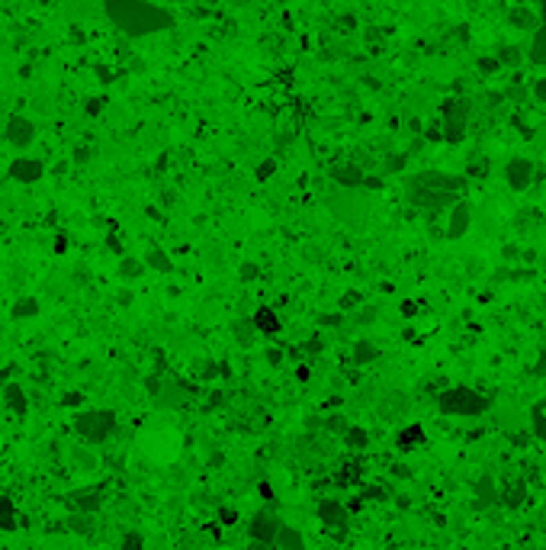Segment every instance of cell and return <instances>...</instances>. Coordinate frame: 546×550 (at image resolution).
<instances>
[{
	"label": "cell",
	"mask_w": 546,
	"mask_h": 550,
	"mask_svg": "<svg viewBox=\"0 0 546 550\" xmlns=\"http://www.w3.org/2000/svg\"><path fill=\"white\" fill-rule=\"evenodd\" d=\"M103 13L126 36H155L174 26V13L151 0H103Z\"/></svg>",
	"instance_id": "cell-1"
},
{
	"label": "cell",
	"mask_w": 546,
	"mask_h": 550,
	"mask_svg": "<svg viewBox=\"0 0 546 550\" xmlns=\"http://www.w3.org/2000/svg\"><path fill=\"white\" fill-rule=\"evenodd\" d=\"M437 409L444 415H463V419H476L489 409V396H482L472 386H450L437 396Z\"/></svg>",
	"instance_id": "cell-2"
},
{
	"label": "cell",
	"mask_w": 546,
	"mask_h": 550,
	"mask_svg": "<svg viewBox=\"0 0 546 550\" xmlns=\"http://www.w3.org/2000/svg\"><path fill=\"white\" fill-rule=\"evenodd\" d=\"M331 209H334V216H338L344 225H351V229H363L367 219H370V203L360 196L357 187H344L338 196H331Z\"/></svg>",
	"instance_id": "cell-3"
},
{
	"label": "cell",
	"mask_w": 546,
	"mask_h": 550,
	"mask_svg": "<svg viewBox=\"0 0 546 550\" xmlns=\"http://www.w3.org/2000/svg\"><path fill=\"white\" fill-rule=\"evenodd\" d=\"M75 431L90 444H103L116 431V412L113 409H87L75 419Z\"/></svg>",
	"instance_id": "cell-4"
},
{
	"label": "cell",
	"mask_w": 546,
	"mask_h": 550,
	"mask_svg": "<svg viewBox=\"0 0 546 550\" xmlns=\"http://www.w3.org/2000/svg\"><path fill=\"white\" fill-rule=\"evenodd\" d=\"M469 126V103L466 100H447L444 103V139L460 142Z\"/></svg>",
	"instance_id": "cell-5"
},
{
	"label": "cell",
	"mask_w": 546,
	"mask_h": 550,
	"mask_svg": "<svg viewBox=\"0 0 546 550\" xmlns=\"http://www.w3.org/2000/svg\"><path fill=\"white\" fill-rule=\"evenodd\" d=\"M280 531V518L267 509H260L248 524V534H251V547H273V538Z\"/></svg>",
	"instance_id": "cell-6"
},
{
	"label": "cell",
	"mask_w": 546,
	"mask_h": 550,
	"mask_svg": "<svg viewBox=\"0 0 546 550\" xmlns=\"http://www.w3.org/2000/svg\"><path fill=\"white\" fill-rule=\"evenodd\" d=\"M408 187H427V190H444V193H460L466 187V178L456 174H440V171H425L408 180Z\"/></svg>",
	"instance_id": "cell-7"
},
{
	"label": "cell",
	"mask_w": 546,
	"mask_h": 550,
	"mask_svg": "<svg viewBox=\"0 0 546 550\" xmlns=\"http://www.w3.org/2000/svg\"><path fill=\"white\" fill-rule=\"evenodd\" d=\"M505 180H508V187L511 190H527L530 187V180H534V161L530 158H511L508 164H505Z\"/></svg>",
	"instance_id": "cell-8"
},
{
	"label": "cell",
	"mask_w": 546,
	"mask_h": 550,
	"mask_svg": "<svg viewBox=\"0 0 546 550\" xmlns=\"http://www.w3.org/2000/svg\"><path fill=\"white\" fill-rule=\"evenodd\" d=\"M3 135H7L10 145H17V149H29V145H32V139H36V126H32L26 116H13V120L7 122Z\"/></svg>",
	"instance_id": "cell-9"
},
{
	"label": "cell",
	"mask_w": 546,
	"mask_h": 550,
	"mask_svg": "<svg viewBox=\"0 0 546 550\" xmlns=\"http://www.w3.org/2000/svg\"><path fill=\"white\" fill-rule=\"evenodd\" d=\"M318 522H322L324 528H347L351 515H347V509H344L338 499H322V502H318Z\"/></svg>",
	"instance_id": "cell-10"
},
{
	"label": "cell",
	"mask_w": 546,
	"mask_h": 550,
	"mask_svg": "<svg viewBox=\"0 0 546 550\" xmlns=\"http://www.w3.org/2000/svg\"><path fill=\"white\" fill-rule=\"evenodd\" d=\"M472 225V206L454 203L450 206V222H447V238H463Z\"/></svg>",
	"instance_id": "cell-11"
},
{
	"label": "cell",
	"mask_w": 546,
	"mask_h": 550,
	"mask_svg": "<svg viewBox=\"0 0 546 550\" xmlns=\"http://www.w3.org/2000/svg\"><path fill=\"white\" fill-rule=\"evenodd\" d=\"M42 174H46V168L39 158H17L10 164V178L19 180V184H36Z\"/></svg>",
	"instance_id": "cell-12"
},
{
	"label": "cell",
	"mask_w": 546,
	"mask_h": 550,
	"mask_svg": "<svg viewBox=\"0 0 546 550\" xmlns=\"http://www.w3.org/2000/svg\"><path fill=\"white\" fill-rule=\"evenodd\" d=\"M100 495L103 493L97 489V486H87V489H75V493H71V502H75L81 512L93 515V512H100V505H103Z\"/></svg>",
	"instance_id": "cell-13"
},
{
	"label": "cell",
	"mask_w": 546,
	"mask_h": 550,
	"mask_svg": "<svg viewBox=\"0 0 546 550\" xmlns=\"http://www.w3.org/2000/svg\"><path fill=\"white\" fill-rule=\"evenodd\" d=\"M273 547H286V550H302L306 547V538L293 528V524H283L280 522V531L277 538H273Z\"/></svg>",
	"instance_id": "cell-14"
},
{
	"label": "cell",
	"mask_w": 546,
	"mask_h": 550,
	"mask_svg": "<svg viewBox=\"0 0 546 550\" xmlns=\"http://www.w3.org/2000/svg\"><path fill=\"white\" fill-rule=\"evenodd\" d=\"M331 178L338 180L341 187H367V174H363L360 168H353V164H341V168H334Z\"/></svg>",
	"instance_id": "cell-15"
},
{
	"label": "cell",
	"mask_w": 546,
	"mask_h": 550,
	"mask_svg": "<svg viewBox=\"0 0 546 550\" xmlns=\"http://www.w3.org/2000/svg\"><path fill=\"white\" fill-rule=\"evenodd\" d=\"M251 322H254V328H257V332H264V335H277V332H280L277 312H273V309H267V306H260L257 312H254V319H251Z\"/></svg>",
	"instance_id": "cell-16"
},
{
	"label": "cell",
	"mask_w": 546,
	"mask_h": 550,
	"mask_svg": "<svg viewBox=\"0 0 546 550\" xmlns=\"http://www.w3.org/2000/svg\"><path fill=\"white\" fill-rule=\"evenodd\" d=\"M527 55H530V61H534V65H546V23L534 29L530 46H527Z\"/></svg>",
	"instance_id": "cell-17"
},
{
	"label": "cell",
	"mask_w": 546,
	"mask_h": 550,
	"mask_svg": "<svg viewBox=\"0 0 546 550\" xmlns=\"http://www.w3.org/2000/svg\"><path fill=\"white\" fill-rule=\"evenodd\" d=\"M3 402H7L17 415H26L29 412V399L23 396V390H19L17 383H7V386H3Z\"/></svg>",
	"instance_id": "cell-18"
},
{
	"label": "cell",
	"mask_w": 546,
	"mask_h": 550,
	"mask_svg": "<svg viewBox=\"0 0 546 550\" xmlns=\"http://www.w3.org/2000/svg\"><path fill=\"white\" fill-rule=\"evenodd\" d=\"M530 428H534L537 441L546 444V396L540 402H534V409H530Z\"/></svg>",
	"instance_id": "cell-19"
},
{
	"label": "cell",
	"mask_w": 546,
	"mask_h": 550,
	"mask_svg": "<svg viewBox=\"0 0 546 550\" xmlns=\"http://www.w3.org/2000/svg\"><path fill=\"white\" fill-rule=\"evenodd\" d=\"M36 316H39V303L32 296L17 299V306L10 309V319H17V322H26V319H36Z\"/></svg>",
	"instance_id": "cell-20"
},
{
	"label": "cell",
	"mask_w": 546,
	"mask_h": 550,
	"mask_svg": "<svg viewBox=\"0 0 546 550\" xmlns=\"http://www.w3.org/2000/svg\"><path fill=\"white\" fill-rule=\"evenodd\" d=\"M421 441H425V428H421V425H408V428L398 435V448L411 451V448H418Z\"/></svg>",
	"instance_id": "cell-21"
},
{
	"label": "cell",
	"mask_w": 546,
	"mask_h": 550,
	"mask_svg": "<svg viewBox=\"0 0 546 550\" xmlns=\"http://www.w3.org/2000/svg\"><path fill=\"white\" fill-rule=\"evenodd\" d=\"M17 528V509L7 495H0V531H13Z\"/></svg>",
	"instance_id": "cell-22"
},
{
	"label": "cell",
	"mask_w": 546,
	"mask_h": 550,
	"mask_svg": "<svg viewBox=\"0 0 546 550\" xmlns=\"http://www.w3.org/2000/svg\"><path fill=\"white\" fill-rule=\"evenodd\" d=\"M145 267H155V271H161V274L174 271V264H170V258H167L164 252H157V248H151V252L145 254Z\"/></svg>",
	"instance_id": "cell-23"
},
{
	"label": "cell",
	"mask_w": 546,
	"mask_h": 550,
	"mask_svg": "<svg viewBox=\"0 0 546 550\" xmlns=\"http://www.w3.org/2000/svg\"><path fill=\"white\" fill-rule=\"evenodd\" d=\"M376 357H380V348L373 345V341H360V345L353 348V361H357V364H370Z\"/></svg>",
	"instance_id": "cell-24"
},
{
	"label": "cell",
	"mask_w": 546,
	"mask_h": 550,
	"mask_svg": "<svg viewBox=\"0 0 546 550\" xmlns=\"http://www.w3.org/2000/svg\"><path fill=\"white\" fill-rule=\"evenodd\" d=\"M119 274L126 280H135V277H142L145 274V261H139V258H122V267H119Z\"/></svg>",
	"instance_id": "cell-25"
},
{
	"label": "cell",
	"mask_w": 546,
	"mask_h": 550,
	"mask_svg": "<svg viewBox=\"0 0 546 550\" xmlns=\"http://www.w3.org/2000/svg\"><path fill=\"white\" fill-rule=\"evenodd\" d=\"M511 23H514V26H520V29H534L537 26V17H534V13H524V7H518V10H511Z\"/></svg>",
	"instance_id": "cell-26"
},
{
	"label": "cell",
	"mask_w": 546,
	"mask_h": 550,
	"mask_svg": "<svg viewBox=\"0 0 546 550\" xmlns=\"http://www.w3.org/2000/svg\"><path fill=\"white\" fill-rule=\"evenodd\" d=\"M344 441H347L351 448H367V431L357 428V425H347V428H344Z\"/></svg>",
	"instance_id": "cell-27"
},
{
	"label": "cell",
	"mask_w": 546,
	"mask_h": 550,
	"mask_svg": "<svg viewBox=\"0 0 546 550\" xmlns=\"http://www.w3.org/2000/svg\"><path fill=\"white\" fill-rule=\"evenodd\" d=\"M68 524H71V531H90V518H87V512L84 515H71V518H68Z\"/></svg>",
	"instance_id": "cell-28"
},
{
	"label": "cell",
	"mask_w": 546,
	"mask_h": 550,
	"mask_svg": "<svg viewBox=\"0 0 546 550\" xmlns=\"http://www.w3.org/2000/svg\"><path fill=\"white\" fill-rule=\"evenodd\" d=\"M68 7H71V17H87L90 0H68Z\"/></svg>",
	"instance_id": "cell-29"
},
{
	"label": "cell",
	"mask_w": 546,
	"mask_h": 550,
	"mask_svg": "<svg viewBox=\"0 0 546 550\" xmlns=\"http://www.w3.org/2000/svg\"><path fill=\"white\" fill-rule=\"evenodd\" d=\"M534 145H537V149L546 155V120L540 122V126H537V132H534Z\"/></svg>",
	"instance_id": "cell-30"
},
{
	"label": "cell",
	"mask_w": 546,
	"mask_h": 550,
	"mask_svg": "<svg viewBox=\"0 0 546 550\" xmlns=\"http://www.w3.org/2000/svg\"><path fill=\"white\" fill-rule=\"evenodd\" d=\"M518 58H520L518 48H501V61H505V65H520Z\"/></svg>",
	"instance_id": "cell-31"
},
{
	"label": "cell",
	"mask_w": 546,
	"mask_h": 550,
	"mask_svg": "<svg viewBox=\"0 0 546 550\" xmlns=\"http://www.w3.org/2000/svg\"><path fill=\"white\" fill-rule=\"evenodd\" d=\"M534 93H537V100L546 106V77H540V81H537V87H534Z\"/></svg>",
	"instance_id": "cell-32"
},
{
	"label": "cell",
	"mask_w": 546,
	"mask_h": 550,
	"mask_svg": "<svg viewBox=\"0 0 546 550\" xmlns=\"http://www.w3.org/2000/svg\"><path fill=\"white\" fill-rule=\"evenodd\" d=\"M257 277V267L254 264H241V280H254Z\"/></svg>",
	"instance_id": "cell-33"
},
{
	"label": "cell",
	"mask_w": 546,
	"mask_h": 550,
	"mask_svg": "<svg viewBox=\"0 0 546 550\" xmlns=\"http://www.w3.org/2000/svg\"><path fill=\"white\" fill-rule=\"evenodd\" d=\"M142 544L145 541H142L139 534H126V538H122V547H142Z\"/></svg>",
	"instance_id": "cell-34"
},
{
	"label": "cell",
	"mask_w": 546,
	"mask_h": 550,
	"mask_svg": "<svg viewBox=\"0 0 546 550\" xmlns=\"http://www.w3.org/2000/svg\"><path fill=\"white\" fill-rule=\"evenodd\" d=\"M328 428H331V431H341V435H344V428H347V425H344L341 415H334V419H328Z\"/></svg>",
	"instance_id": "cell-35"
},
{
	"label": "cell",
	"mask_w": 546,
	"mask_h": 550,
	"mask_svg": "<svg viewBox=\"0 0 546 550\" xmlns=\"http://www.w3.org/2000/svg\"><path fill=\"white\" fill-rule=\"evenodd\" d=\"M273 171H277V164H273V161H264V168L257 171V178H270Z\"/></svg>",
	"instance_id": "cell-36"
},
{
	"label": "cell",
	"mask_w": 546,
	"mask_h": 550,
	"mask_svg": "<svg viewBox=\"0 0 546 550\" xmlns=\"http://www.w3.org/2000/svg\"><path fill=\"white\" fill-rule=\"evenodd\" d=\"M534 373H537V377H546V351L540 354V364L534 367Z\"/></svg>",
	"instance_id": "cell-37"
},
{
	"label": "cell",
	"mask_w": 546,
	"mask_h": 550,
	"mask_svg": "<svg viewBox=\"0 0 546 550\" xmlns=\"http://www.w3.org/2000/svg\"><path fill=\"white\" fill-rule=\"evenodd\" d=\"M540 19L546 23V0H540Z\"/></svg>",
	"instance_id": "cell-38"
}]
</instances>
